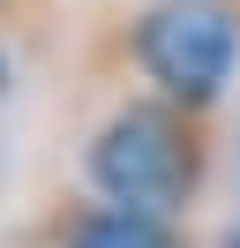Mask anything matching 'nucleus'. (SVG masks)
<instances>
[{
	"label": "nucleus",
	"mask_w": 240,
	"mask_h": 248,
	"mask_svg": "<svg viewBox=\"0 0 240 248\" xmlns=\"http://www.w3.org/2000/svg\"><path fill=\"white\" fill-rule=\"evenodd\" d=\"M83 173H90V196L180 226L195 211V196H203L210 143H203V128H195L188 106H173V98H128L90 136Z\"/></svg>",
	"instance_id": "obj_1"
},
{
	"label": "nucleus",
	"mask_w": 240,
	"mask_h": 248,
	"mask_svg": "<svg viewBox=\"0 0 240 248\" xmlns=\"http://www.w3.org/2000/svg\"><path fill=\"white\" fill-rule=\"evenodd\" d=\"M135 68L150 98L203 113L225 98L240 68V8L233 0H150L135 16Z\"/></svg>",
	"instance_id": "obj_2"
},
{
	"label": "nucleus",
	"mask_w": 240,
	"mask_h": 248,
	"mask_svg": "<svg viewBox=\"0 0 240 248\" xmlns=\"http://www.w3.org/2000/svg\"><path fill=\"white\" fill-rule=\"evenodd\" d=\"M53 248H188V233L173 218H150V211H128V203H105V196H83L53 218Z\"/></svg>",
	"instance_id": "obj_3"
},
{
	"label": "nucleus",
	"mask_w": 240,
	"mask_h": 248,
	"mask_svg": "<svg viewBox=\"0 0 240 248\" xmlns=\"http://www.w3.org/2000/svg\"><path fill=\"white\" fill-rule=\"evenodd\" d=\"M0 98H8V53H0Z\"/></svg>",
	"instance_id": "obj_4"
},
{
	"label": "nucleus",
	"mask_w": 240,
	"mask_h": 248,
	"mask_svg": "<svg viewBox=\"0 0 240 248\" xmlns=\"http://www.w3.org/2000/svg\"><path fill=\"white\" fill-rule=\"evenodd\" d=\"M225 248H240V233H233V241H225Z\"/></svg>",
	"instance_id": "obj_5"
}]
</instances>
